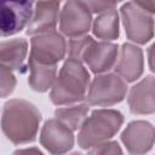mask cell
I'll return each instance as SVG.
<instances>
[{
	"instance_id": "1",
	"label": "cell",
	"mask_w": 155,
	"mask_h": 155,
	"mask_svg": "<svg viewBox=\"0 0 155 155\" xmlns=\"http://www.w3.org/2000/svg\"><path fill=\"white\" fill-rule=\"evenodd\" d=\"M41 114L39 109L25 99H10L2 107L1 130L13 144H27L35 140Z\"/></svg>"
},
{
	"instance_id": "2",
	"label": "cell",
	"mask_w": 155,
	"mask_h": 155,
	"mask_svg": "<svg viewBox=\"0 0 155 155\" xmlns=\"http://www.w3.org/2000/svg\"><path fill=\"white\" fill-rule=\"evenodd\" d=\"M90 86V74L85 65L68 58L56 76L51 87L50 99L56 105H70L86 98Z\"/></svg>"
},
{
	"instance_id": "3",
	"label": "cell",
	"mask_w": 155,
	"mask_h": 155,
	"mask_svg": "<svg viewBox=\"0 0 155 155\" xmlns=\"http://www.w3.org/2000/svg\"><path fill=\"white\" fill-rule=\"evenodd\" d=\"M124 115L115 109H96L82 122L78 133V144L91 149L111 139L121 128Z\"/></svg>"
},
{
	"instance_id": "4",
	"label": "cell",
	"mask_w": 155,
	"mask_h": 155,
	"mask_svg": "<svg viewBox=\"0 0 155 155\" xmlns=\"http://www.w3.org/2000/svg\"><path fill=\"white\" fill-rule=\"evenodd\" d=\"M127 82L115 73L98 74L88 86L86 99L90 105L110 107L125 99L127 93Z\"/></svg>"
},
{
	"instance_id": "5",
	"label": "cell",
	"mask_w": 155,
	"mask_h": 155,
	"mask_svg": "<svg viewBox=\"0 0 155 155\" xmlns=\"http://www.w3.org/2000/svg\"><path fill=\"white\" fill-rule=\"evenodd\" d=\"M126 36L132 42L144 45L154 36V15L143 10L137 2L128 1L120 8Z\"/></svg>"
},
{
	"instance_id": "6",
	"label": "cell",
	"mask_w": 155,
	"mask_h": 155,
	"mask_svg": "<svg viewBox=\"0 0 155 155\" xmlns=\"http://www.w3.org/2000/svg\"><path fill=\"white\" fill-rule=\"evenodd\" d=\"M67 54V41L64 36L56 31H47L34 35L30 40L29 59L46 65H57Z\"/></svg>"
},
{
	"instance_id": "7",
	"label": "cell",
	"mask_w": 155,
	"mask_h": 155,
	"mask_svg": "<svg viewBox=\"0 0 155 155\" xmlns=\"http://www.w3.org/2000/svg\"><path fill=\"white\" fill-rule=\"evenodd\" d=\"M92 24V13L84 1L64 2L59 15V29L63 35L74 39L87 35Z\"/></svg>"
},
{
	"instance_id": "8",
	"label": "cell",
	"mask_w": 155,
	"mask_h": 155,
	"mask_svg": "<svg viewBox=\"0 0 155 155\" xmlns=\"http://www.w3.org/2000/svg\"><path fill=\"white\" fill-rule=\"evenodd\" d=\"M33 8V1H0V36L15 35L24 29Z\"/></svg>"
},
{
	"instance_id": "9",
	"label": "cell",
	"mask_w": 155,
	"mask_h": 155,
	"mask_svg": "<svg viewBox=\"0 0 155 155\" xmlns=\"http://www.w3.org/2000/svg\"><path fill=\"white\" fill-rule=\"evenodd\" d=\"M40 143L51 155H64L74 147V134L57 119H48L41 128Z\"/></svg>"
},
{
	"instance_id": "10",
	"label": "cell",
	"mask_w": 155,
	"mask_h": 155,
	"mask_svg": "<svg viewBox=\"0 0 155 155\" xmlns=\"http://www.w3.org/2000/svg\"><path fill=\"white\" fill-rule=\"evenodd\" d=\"M121 142L130 155H145L154 145V126L144 120L131 121L121 133Z\"/></svg>"
},
{
	"instance_id": "11",
	"label": "cell",
	"mask_w": 155,
	"mask_h": 155,
	"mask_svg": "<svg viewBox=\"0 0 155 155\" xmlns=\"http://www.w3.org/2000/svg\"><path fill=\"white\" fill-rule=\"evenodd\" d=\"M119 56V46L109 41H92L86 48L82 62L87 64L96 75L104 74L116 64Z\"/></svg>"
},
{
	"instance_id": "12",
	"label": "cell",
	"mask_w": 155,
	"mask_h": 155,
	"mask_svg": "<svg viewBox=\"0 0 155 155\" xmlns=\"http://www.w3.org/2000/svg\"><path fill=\"white\" fill-rule=\"evenodd\" d=\"M143 70L144 59L142 48L133 44L125 42L117 56L115 74H117L125 82H133L142 76Z\"/></svg>"
},
{
	"instance_id": "13",
	"label": "cell",
	"mask_w": 155,
	"mask_h": 155,
	"mask_svg": "<svg viewBox=\"0 0 155 155\" xmlns=\"http://www.w3.org/2000/svg\"><path fill=\"white\" fill-rule=\"evenodd\" d=\"M59 1L34 2L31 17L27 24L28 35H39L56 29L59 19Z\"/></svg>"
},
{
	"instance_id": "14",
	"label": "cell",
	"mask_w": 155,
	"mask_h": 155,
	"mask_svg": "<svg viewBox=\"0 0 155 155\" xmlns=\"http://www.w3.org/2000/svg\"><path fill=\"white\" fill-rule=\"evenodd\" d=\"M127 103L132 114L145 115L155 111V79L153 75L145 76L131 88Z\"/></svg>"
},
{
	"instance_id": "15",
	"label": "cell",
	"mask_w": 155,
	"mask_h": 155,
	"mask_svg": "<svg viewBox=\"0 0 155 155\" xmlns=\"http://www.w3.org/2000/svg\"><path fill=\"white\" fill-rule=\"evenodd\" d=\"M28 53V41L23 38L6 40L0 42V65L13 69L23 70L24 61Z\"/></svg>"
},
{
	"instance_id": "16",
	"label": "cell",
	"mask_w": 155,
	"mask_h": 155,
	"mask_svg": "<svg viewBox=\"0 0 155 155\" xmlns=\"http://www.w3.org/2000/svg\"><path fill=\"white\" fill-rule=\"evenodd\" d=\"M92 31L93 35L102 41L110 42L111 40H116L120 35L119 15L116 7L101 12L93 21Z\"/></svg>"
},
{
	"instance_id": "17",
	"label": "cell",
	"mask_w": 155,
	"mask_h": 155,
	"mask_svg": "<svg viewBox=\"0 0 155 155\" xmlns=\"http://www.w3.org/2000/svg\"><path fill=\"white\" fill-rule=\"evenodd\" d=\"M29 67V78L28 82L29 86L36 92H46L48 88L52 87L56 74H57V65H46L34 62L33 59L28 61Z\"/></svg>"
},
{
	"instance_id": "18",
	"label": "cell",
	"mask_w": 155,
	"mask_h": 155,
	"mask_svg": "<svg viewBox=\"0 0 155 155\" xmlns=\"http://www.w3.org/2000/svg\"><path fill=\"white\" fill-rule=\"evenodd\" d=\"M88 110V104H76L64 108H57L54 110V116L68 128H70L71 131H76L86 120Z\"/></svg>"
},
{
	"instance_id": "19",
	"label": "cell",
	"mask_w": 155,
	"mask_h": 155,
	"mask_svg": "<svg viewBox=\"0 0 155 155\" xmlns=\"http://www.w3.org/2000/svg\"><path fill=\"white\" fill-rule=\"evenodd\" d=\"M92 41H93V38L90 35L69 39V41L67 44V52H68L69 58L76 59L82 63V56Z\"/></svg>"
},
{
	"instance_id": "20",
	"label": "cell",
	"mask_w": 155,
	"mask_h": 155,
	"mask_svg": "<svg viewBox=\"0 0 155 155\" xmlns=\"http://www.w3.org/2000/svg\"><path fill=\"white\" fill-rule=\"evenodd\" d=\"M17 85V80L11 69L0 65V98L8 97Z\"/></svg>"
},
{
	"instance_id": "21",
	"label": "cell",
	"mask_w": 155,
	"mask_h": 155,
	"mask_svg": "<svg viewBox=\"0 0 155 155\" xmlns=\"http://www.w3.org/2000/svg\"><path fill=\"white\" fill-rule=\"evenodd\" d=\"M87 155H124V153L117 142L108 140L91 148Z\"/></svg>"
},
{
	"instance_id": "22",
	"label": "cell",
	"mask_w": 155,
	"mask_h": 155,
	"mask_svg": "<svg viewBox=\"0 0 155 155\" xmlns=\"http://www.w3.org/2000/svg\"><path fill=\"white\" fill-rule=\"evenodd\" d=\"M84 2L88 7L91 13H101L109 8L116 7V2L114 1H84Z\"/></svg>"
},
{
	"instance_id": "23",
	"label": "cell",
	"mask_w": 155,
	"mask_h": 155,
	"mask_svg": "<svg viewBox=\"0 0 155 155\" xmlns=\"http://www.w3.org/2000/svg\"><path fill=\"white\" fill-rule=\"evenodd\" d=\"M12 155H45V154L39 148L30 147V148H24V149H17Z\"/></svg>"
},
{
	"instance_id": "24",
	"label": "cell",
	"mask_w": 155,
	"mask_h": 155,
	"mask_svg": "<svg viewBox=\"0 0 155 155\" xmlns=\"http://www.w3.org/2000/svg\"><path fill=\"white\" fill-rule=\"evenodd\" d=\"M153 48H154V45H151V46L149 47V64H150V70H151V71H154V65H153V63H151V61H153V54H151Z\"/></svg>"
},
{
	"instance_id": "25",
	"label": "cell",
	"mask_w": 155,
	"mask_h": 155,
	"mask_svg": "<svg viewBox=\"0 0 155 155\" xmlns=\"http://www.w3.org/2000/svg\"><path fill=\"white\" fill-rule=\"evenodd\" d=\"M69 155H82L81 153H78V151H75V153H71V154H69Z\"/></svg>"
}]
</instances>
